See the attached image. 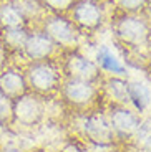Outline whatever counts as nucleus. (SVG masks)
Returning <instances> with one entry per match:
<instances>
[{"instance_id":"1","label":"nucleus","mask_w":151,"mask_h":152,"mask_svg":"<svg viewBox=\"0 0 151 152\" xmlns=\"http://www.w3.org/2000/svg\"><path fill=\"white\" fill-rule=\"evenodd\" d=\"M25 80L28 91L38 96H52L60 89L61 73L58 66L50 60L32 61L25 69Z\"/></svg>"},{"instance_id":"2","label":"nucleus","mask_w":151,"mask_h":152,"mask_svg":"<svg viewBox=\"0 0 151 152\" xmlns=\"http://www.w3.org/2000/svg\"><path fill=\"white\" fill-rule=\"evenodd\" d=\"M45 101L42 96L28 91L19 99L12 101V114H13V122L20 124L23 127H33V126L42 124L45 119Z\"/></svg>"},{"instance_id":"3","label":"nucleus","mask_w":151,"mask_h":152,"mask_svg":"<svg viewBox=\"0 0 151 152\" xmlns=\"http://www.w3.org/2000/svg\"><path fill=\"white\" fill-rule=\"evenodd\" d=\"M115 35L123 45L138 48L146 45V42L150 40V28L148 23L140 17L123 15L115 23Z\"/></svg>"},{"instance_id":"4","label":"nucleus","mask_w":151,"mask_h":152,"mask_svg":"<svg viewBox=\"0 0 151 152\" xmlns=\"http://www.w3.org/2000/svg\"><path fill=\"white\" fill-rule=\"evenodd\" d=\"M43 33L52 40L55 46L65 50L75 48L78 45V30L73 23L61 15H50L43 18Z\"/></svg>"},{"instance_id":"5","label":"nucleus","mask_w":151,"mask_h":152,"mask_svg":"<svg viewBox=\"0 0 151 152\" xmlns=\"http://www.w3.org/2000/svg\"><path fill=\"white\" fill-rule=\"evenodd\" d=\"M73 27L81 31H96L103 23V10L95 0H80L73 5Z\"/></svg>"},{"instance_id":"6","label":"nucleus","mask_w":151,"mask_h":152,"mask_svg":"<svg viewBox=\"0 0 151 152\" xmlns=\"http://www.w3.org/2000/svg\"><path fill=\"white\" fill-rule=\"evenodd\" d=\"M108 121L111 124L115 136L121 137V139H128V137L135 136L141 124L140 116L135 111L130 109L128 106H123V104H118V103L111 104V107H110Z\"/></svg>"},{"instance_id":"7","label":"nucleus","mask_w":151,"mask_h":152,"mask_svg":"<svg viewBox=\"0 0 151 152\" xmlns=\"http://www.w3.org/2000/svg\"><path fill=\"white\" fill-rule=\"evenodd\" d=\"M63 71L67 73L68 80H78L85 83L95 84L101 78V69L93 60H88L87 56L80 53H70L65 60Z\"/></svg>"},{"instance_id":"8","label":"nucleus","mask_w":151,"mask_h":152,"mask_svg":"<svg viewBox=\"0 0 151 152\" xmlns=\"http://www.w3.org/2000/svg\"><path fill=\"white\" fill-rule=\"evenodd\" d=\"M61 98L70 107H87L96 98V86L78 80H67L61 83Z\"/></svg>"},{"instance_id":"9","label":"nucleus","mask_w":151,"mask_h":152,"mask_svg":"<svg viewBox=\"0 0 151 152\" xmlns=\"http://www.w3.org/2000/svg\"><path fill=\"white\" fill-rule=\"evenodd\" d=\"M83 134L91 144L98 145V147H110V145H113L115 139H116L110 121L101 114H93L85 119Z\"/></svg>"},{"instance_id":"10","label":"nucleus","mask_w":151,"mask_h":152,"mask_svg":"<svg viewBox=\"0 0 151 152\" xmlns=\"http://www.w3.org/2000/svg\"><path fill=\"white\" fill-rule=\"evenodd\" d=\"M25 93H28L25 73H22L17 68H10V66L0 71V94L10 101H15Z\"/></svg>"},{"instance_id":"11","label":"nucleus","mask_w":151,"mask_h":152,"mask_svg":"<svg viewBox=\"0 0 151 152\" xmlns=\"http://www.w3.org/2000/svg\"><path fill=\"white\" fill-rule=\"evenodd\" d=\"M55 48L57 46L53 45L52 40L43 31H28V37H27L22 53L30 61H45L50 60Z\"/></svg>"},{"instance_id":"12","label":"nucleus","mask_w":151,"mask_h":152,"mask_svg":"<svg viewBox=\"0 0 151 152\" xmlns=\"http://www.w3.org/2000/svg\"><path fill=\"white\" fill-rule=\"evenodd\" d=\"M28 30L25 27H13V28H0V43L8 53H22L25 46Z\"/></svg>"},{"instance_id":"13","label":"nucleus","mask_w":151,"mask_h":152,"mask_svg":"<svg viewBox=\"0 0 151 152\" xmlns=\"http://www.w3.org/2000/svg\"><path fill=\"white\" fill-rule=\"evenodd\" d=\"M128 98L138 113H144L151 106V91L146 84L140 81H128Z\"/></svg>"},{"instance_id":"14","label":"nucleus","mask_w":151,"mask_h":152,"mask_svg":"<svg viewBox=\"0 0 151 152\" xmlns=\"http://www.w3.org/2000/svg\"><path fill=\"white\" fill-rule=\"evenodd\" d=\"M10 2L20 13L25 25L30 22L45 18V8H43L40 0H10Z\"/></svg>"},{"instance_id":"15","label":"nucleus","mask_w":151,"mask_h":152,"mask_svg":"<svg viewBox=\"0 0 151 152\" xmlns=\"http://www.w3.org/2000/svg\"><path fill=\"white\" fill-rule=\"evenodd\" d=\"M95 63L100 66V69H105V71L111 73L113 76H125L126 68L120 63L116 56L111 53V50L108 46H100L98 51H96V56H95Z\"/></svg>"},{"instance_id":"16","label":"nucleus","mask_w":151,"mask_h":152,"mask_svg":"<svg viewBox=\"0 0 151 152\" xmlns=\"http://www.w3.org/2000/svg\"><path fill=\"white\" fill-rule=\"evenodd\" d=\"M106 89L110 91L111 98L116 99L118 104L128 106L130 104V98H128V81H125L120 76H111L106 81Z\"/></svg>"},{"instance_id":"17","label":"nucleus","mask_w":151,"mask_h":152,"mask_svg":"<svg viewBox=\"0 0 151 152\" xmlns=\"http://www.w3.org/2000/svg\"><path fill=\"white\" fill-rule=\"evenodd\" d=\"M13 27H25L20 13L13 7L12 2L0 4V28H13Z\"/></svg>"},{"instance_id":"18","label":"nucleus","mask_w":151,"mask_h":152,"mask_svg":"<svg viewBox=\"0 0 151 152\" xmlns=\"http://www.w3.org/2000/svg\"><path fill=\"white\" fill-rule=\"evenodd\" d=\"M45 10H50L53 15H61L67 10L73 8L76 0H40Z\"/></svg>"},{"instance_id":"19","label":"nucleus","mask_w":151,"mask_h":152,"mask_svg":"<svg viewBox=\"0 0 151 152\" xmlns=\"http://www.w3.org/2000/svg\"><path fill=\"white\" fill-rule=\"evenodd\" d=\"M13 124V114H12V101L0 94V126L8 127Z\"/></svg>"},{"instance_id":"20","label":"nucleus","mask_w":151,"mask_h":152,"mask_svg":"<svg viewBox=\"0 0 151 152\" xmlns=\"http://www.w3.org/2000/svg\"><path fill=\"white\" fill-rule=\"evenodd\" d=\"M120 10H123L126 15H136L138 12L144 10L150 0H116Z\"/></svg>"},{"instance_id":"21","label":"nucleus","mask_w":151,"mask_h":152,"mask_svg":"<svg viewBox=\"0 0 151 152\" xmlns=\"http://www.w3.org/2000/svg\"><path fill=\"white\" fill-rule=\"evenodd\" d=\"M60 152H85V149L81 147V145H80L78 142H75V141H68V142H65V144L61 145Z\"/></svg>"},{"instance_id":"22","label":"nucleus","mask_w":151,"mask_h":152,"mask_svg":"<svg viewBox=\"0 0 151 152\" xmlns=\"http://www.w3.org/2000/svg\"><path fill=\"white\" fill-rule=\"evenodd\" d=\"M7 58H8V51L0 43V71L4 68H7Z\"/></svg>"},{"instance_id":"23","label":"nucleus","mask_w":151,"mask_h":152,"mask_svg":"<svg viewBox=\"0 0 151 152\" xmlns=\"http://www.w3.org/2000/svg\"><path fill=\"white\" fill-rule=\"evenodd\" d=\"M143 151L144 152H151V132L144 137V141H143Z\"/></svg>"},{"instance_id":"24","label":"nucleus","mask_w":151,"mask_h":152,"mask_svg":"<svg viewBox=\"0 0 151 152\" xmlns=\"http://www.w3.org/2000/svg\"><path fill=\"white\" fill-rule=\"evenodd\" d=\"M144 10H146V15L151 18V0H150V2L146 4V8H144Z\"/></svg>"},{"instance_id":"25","label":"nucleus","mask_w":151,"mask_h":152,"mask_svg":"<svg viewBox=\"0 0 151 152\" xmlns=\"http://www.w3.org/2000/svg\"><path fill=\"white\" fill-rule=\"evenodd\" d=\"M28 152H45L43 149H32V151H28Z\"/></svg>"},{"instance_id":"26","label":"nucleus","mask_w":151,"mask_h":152,"mask_svg":"<svg viewBox=\"0 0 151 152\" xmlns=\"http://www.w3.org/2000/svg\"><path fill=\"white\" fill-rule=\"evenodd\" d=\"M110 2H113V0H110ZM115 2H116V0H115Z\"/></svg>"},{"instance_id":"27","label":"nucleus","mask_w":151,"mask_h":152,"mask_svg":"<svg viewBox=\"0 0 151 152\" xmlns=\"http://www.w3.org/2000/svg\"><path fill=\"white\" fill-rule=\"evenodd\" d=\"M0 152H2V151H0Z\"/></svg>"}]
</instances>
